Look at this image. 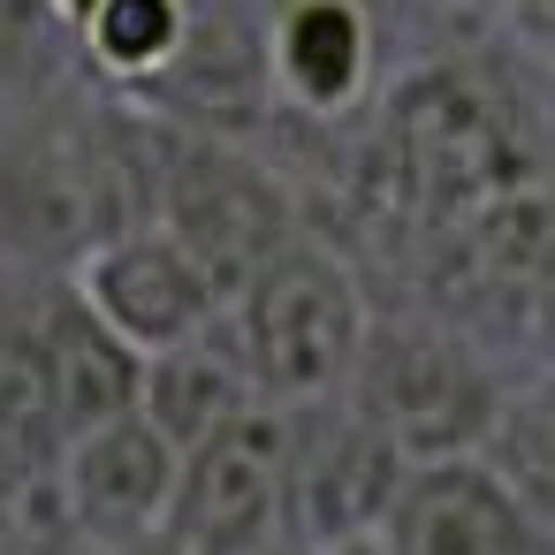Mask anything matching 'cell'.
<instances>
[{
  "label": "cell",
  "mask_w": 555,
  "mask_h": 555,
  "mask_svg": "<svg viewBox=\"0 0 555 555\" xmlns=\"http://www.w3.org/2000/svg\"><path fill=\"white\" fill-rule=\"evenodd\" d=\"M358 380H365L358 418H373L403 464L472 456V441H487V426H494V396L456 350L396 335V343H373L358 358Z\"/></svg>",
  "instance_id": "cell-8"
},
{
  "label": "cell",
  "mask_w": 555,
  "mask_h": 555,
  "mask_svg": "<svg viewBox=\"0 0 555 555\" xmlns=\"http://www.w3.org/2000/svg\"><path fill=\"white\" fill-rule=\"evenodd\" d=\"M92 9H100V0H47V16H54V24H69V31H77Z\"/></svg>",
  "instance_id": "cell-18"
},
{
  "label": "cell",
  "mask_w": 555,
  "mask_h": 555,
  "mask_svg": "<svg viewBox=\"0 0 555 555\" xmlns=\"http://www.w3.org/2000/svg\"><path fill=\"white\" fill-rule=\"evenodd\" d=\"M0 555H16V547H0Z\"/></svg>",
  "instance_id": "cell-22"
},
{
  "label": "cell",
  "mask_w": 555,
  "mask_h": 555,
  "mask_svg": "<svg viewBox=\"0 0 555 555\" xmlns=\"http://www.w3.org/2000/svg\"><path fill=\"white\" fill-rule=\"evenodd\" d=\"M221 327L244 350L259 403H327L365 358V297L350 267L297 236L229 297Z\"/></svg>",
  "instance_id": "cell-2"
},
{
  "label": "cell",
  "mask_w": 555,
  "mask_h": 555,
  "mask_svg": "<svg viewBox=\"0 0 555 555\" xmlns=\"http://www.w3.org/2000/svg\"><path fill=\"white\" fill-rule=\"evenodd\" d=\"M244 555H305L297 540H267V547H244Z\"/></svg>",
  "instance_id": "cell-20"
},
{
  "label": "cell",
  "mask_w": 555,
  "mask_h": 555,
  "mask_svg": "<svg viewBox=\"0 0 555 555\" xmlns=\"http://www.w3.org/2000/svg\"><path fill=\"white\" fill-rule=\"evenodd\" d=\"M168 540L183 555H244L289 540V426L274 403L183 449Z\"/></svg>",
  "instance_id": "cell-4"
},
{
  "label": "cell",
  "mask_w": 555,
  "mask_h": 555,
  "mask_svg": "<svg viewBox=\"0 0 555 555\" xmlns=\"http://www.w3.org/2000/svg\"><path fill=\"white\" fill-rule=\"evenodd\" d=\"M191 31H198L191 0H100L69 39L85 47L92 69H107L122 85H168L176 62L191 54Z\"/></svg>",
  "instance_id": "cell-14"
},
{
  "label": "cell",
  "mask_w": 555,
  "mask_h": 555,
  "mask_svg": "<svg viewBox=\"0 0 555 555\" xmlns=\"http://www.w3.org/2000/svg\"><path fill=\"white\" fill-rule=\"evenodd\" d=\"M176 472L183 456L138 418L115 411L100 426H77L54 449V502H62V532L85 547H138L160 540L176 517Z\"/></svg>",
  "instance_id": "cell-5"
},
{
  "label": "cell",
  "mask_w": 555,
  "mask_h": 555,
  "mask_svg": "<svg viewBox=\"0 0 555 555\" xmlns=\"http://www.w3.org/2000/svg\"><path fill=\"white\" fill-rule=\"evenodd\" d=\"M244 411H259V388H251V365H244V350L229 343L221 320H214L206 335H191V343L145 358V373H138V418H145L176 456L198 449L206 434L236 426Z\"/></svg>",
  "instance_id": "cell-13"
},
{
  "label": "cell",
  "mask_w": 555,
  "mask_h": 555,
  "mask_svg": "<svg viewBox=\"0 0 555 555\" xmlns=\"http://www.w3.org/2000/svg\"><path fill=\"white\" fill-rule=\"evenodd\" d=\"M0 479H16V456H9V449H0Z\"/></svg>",
  "instance_id": "cell-21"
},
{
  "label": "cell",
  "mask_w": 555,
  "mask_h": 555,
  "mask_svg": "<svg viewBox=\"0 0 555 555\" xmlns=\"http://www.w3.org/2000/svg\"><path fill=\"white\" fill-rule=\"evenodd\" d=\"M502 9H509V24H517L532 47L555 54V0H502Z\"/></svg>",
  "instance_id": "cell-16"
},
{
  "label": "cell",
  "mask_w": 555,
  "mask_h": 555,
  "mask_svg": "<svg viewBox=\"0 0 555 555\" xmlns=\"http://www.w3.org/2000/svg\"><path fill=\"white\" fill-rule=\"evenodd\" d=\"M532 525L555 517V380H540L532 396L517 403H494V426H487V456H479Z\"/></svg>",
  "instance_id": "cell-15"
},
{
  "label": "cell",
  "mask_w": 555,
  "mask_h": 555,
  "mask_svg": "<svg viewBox=\"0 0 555 555\" xmlns=\"http://www.w3.org/2000/svg\"><path fill=\"white\" fill-rule=\"evenodd\" d=\"M153 221V183L130 160V138L100 115H39L0 138V229L31 259H92L122 229Z\"/></svg>",
  "instance_id": "cell-1"
},
{
  "label": "cell",
  "mask_w": 555,
  "mask_h": 555,
  "mask_svg": "<svg viewBox=\"0 0 555 555\" xmlns=\"http://www.w3.org/2000/svg\"><path fill=\"white\" fill-rule=\"evenodd\" d=\"M388 153L403 191L434 214L479 206L509 176V130L487 107V92H472L464 77H418L388 107Z\"/></svg>",
  "instance_id": "cell-7"
},
{
  "label": "cell",
  "mask_w": 555,
  "mask_h": 555,
  "mask_svg": "<svg viewBox=\"0 0 555 555\" xmlns=\"http://www.w3.org/2000/svg\"><path fill=\"white\" fill-rule=\"evenodd\" d=\"M69 289L138 350V358H160L191 335H206L221 320V289L214 274L191 259L183 236H168L160 221L145 229H122L115 244H100L92 259L69 267Z\"/></svg>",
  "instance_id": "cell-6"
},
{
  "label": "cell",
  "mask_w": 555,
  "mask_h": 555,
  "mask_svg": "<svg viewBox=\"0 0 555 555\" xmlns=\"http://www.w3.org/2000/svg\"><path fill=\"white\" fill-rule=\"evenodd\" d=\"M100 555H183V547L160 532V540H138V547H100Z\"/></svg>",
  "instance_id": "cell-19"
},
{
  "label": "cell",
  "mask_w": 555,
  "mask_h": 555,
  "mask_svg": "<svg viewBox=\"0 0 555 555\" xmlns=\"http://www.w3.org/2000/svg\"><path fill=\"white\" fill-rule=\"evenodd\" d=\"M259 62L297 107L343 115L373 85V9L365 0H274L259 31Z\"/></svg>",
  "instance_id": "cell-11"
},
{
  "label": "cell",
  "mask_w": 555,
  "mask_h": 555,
  "mask_svg": "<svg viewBox=\"0 0 555 555\" xmlns=\"http://www.w3.org/2000/svg\"><path fill=\"white\" fill-rule=\"evenodd\" d=\"M31 327H39V358H47V388H54V426L62 441L77 426H100L115 411H138V373L145 358L62 282L31 305Z\"/></svg>",
  "instance_id": "cell-12"
},
{
  "label": "cell",
  "mask_w": 555,
  "mask_h": 555,
  "mask_svg": "<svg viewBox=\"0 0 555 555\" xmlns=\"http://www.w3.org/2000/svg\"><path fill=\"white\" fill-rule=\"evenodd\" d=\"M532 517L479 456L411 464L388 502V555H532Z\"/></svg>",
  "instance_id": "cell-9"
},
{
  "label": "cell",
  "mask_w": 555,
  "mask_h": 555,
  "mask_svg": "<svg viewBox=\"0 0 555 555\" xmlns=\"http://www.w3.org/2000/svg\"><path fill=\"white\" fill-rule=\"evenodd\" d=\"M403 472L411 464L388 449V434L373 418H335L312 441L289 434V540L320 547V540L380 532Z\"/></svg>",
  "instance_id": "cell-10"
},
{
  "label": "cell",
  "mask_w": 555,
  "mask_h": 555,
  "mask_svg": "<svg viewBox=\"0 0 555 555\" xmlns=\"http://www.w3.org/2000/svg\"><path fill=\"white\" fill-rule=\"evenodd\" d=\"M305 555H388V540H380V532H350V540H320V547H305Z\"/></svg>",
  "instance_id": "cell-17"
},
{
  "label": "cell",
  "mask_w": 555,
  "mask_h": 555,
  "mask_svg": "<svg viewBox=\"0 0 555 555\" xmlns=\"http://www.w3.org/2000/svg\"><path fill=\"white\" fill-rule=\"evenodd\" d=\"M153 221L191 244V259L214 274L221 305L289 244L282 191L251 160H236L229 145H206V138H176L160 153V168H153Z\"/></svg>",
  "instance_id": "cell-3"
}]
</instances>
